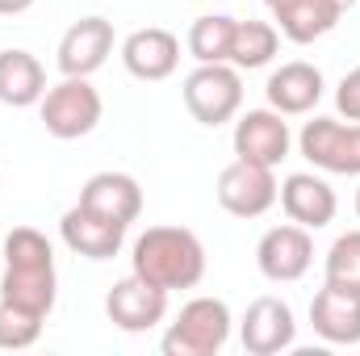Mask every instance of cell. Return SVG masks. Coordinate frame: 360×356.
<instances>
[{
  "mask_svg": "<svg viewBox=\"0 0 360 356\" xmlns=\"http://www.w3.org/2000/svg\"><path fill=\"white\" fill-rule=\"evenodd\" d=\"M105 314L122 331H151L168 314V289H160V285H151V281H143V276L130 272V276H122L109 289Z\"/></svg>",
  "mask_w": 360,
  "mask_h": 356,
  "instance_id": "52a82bcc",
  "label": "cell"
},
{
  "mask_svg": "<svg viewBox=\"0 0 360 356\" xmlns=\"http://www.w3.org/2000/svg\"><path fill=\"white\" fill-rule=\"evenodd\" d=\"M281 205H285L289 222H297L306 231H319V227H327L335 218V205L340 201H335V189L323 177L293 172V177H285V184H281Z\"/></svg>",
  "mask_w": 360,
  "mask_h": 356,
  "instance_id": "2e32d148",
  "label": "cell"
},
{
  "mask_svg": "<svg viewBox=\"0 0 360 356\" xmlns=\"http://www.w3.org/2000/svg\"><path fill=\"white\" fill-rule=\"evenodd\" d=\"M264 4L272 8V17L281 21V34H285L289 42H297V46L323 38V34L335 30V21H340V13H335L327 0H264Z\"/></svg>",
  "mask_w": 360,
  "mask_h": 356,
  "instance_id": "d6986e66",
  "label": "cell"
},
{
  "mask_svg": "<svg viewBox=\"0 0 360 356\" xmlns=\"http://www.w3.org/2000/svg\"><path fill=\"white\" fill-rule=\"evenodd\" d=\"M269 105L281 113V117H293V113H310L323 96V72L314 63H281L269 76Z\"/></svg>",
  "mask_w": 360,
  "mask_h": 356,
  "instance_id": "e0dca14e",
  "label": "cell"
},
{
  "mask_svg": "<svg viewBox=\"0 0 360 356\" xmlns=\"http://www.w3.org/2000/svg\"><path fill=\"white\" fill-rule=\"evenodd\" d=\"M122 63L134 80H168L180 63V42L172 30H160V25H147V30H134L126 42H122Z\"/></svg>",
  "mask_w": 360,
  "mask_h": 356,
  "instance_id": "30bf717a",
  "label": "cell"
},
{
  "mask_svg": "<svg viewBox=\"0 0 360 356\" xmlns=\"http://www.w3.org/2000/svg\"><path fill=\"white\" fill-rule=\"evenodd\" d=\"M256 265L276 285L302 281L310 272V265H314V239H310V231L297 227V222L272 227L269 235L260 239V248H256Z\"/></svg>",
  "mask_w": 360,
  "mask_h": 356,
  "instance_id": "ba28073f",
  "label": "cell"
},
{
  "mask_svg": "<svg viewBox=\"0 0 360 356\" xmlns=\"http://www.w3.org/2000/svg\"><path fill=\"white\" fill-rule=\"evenodd\" d=\"M80 205L92 210V214H101V218H109V222L130 227L143 214V189H139V180L126 177V172H96L80 189Z\"/></svg>",
  "mask_w": 360,
  "mask_h": 356,
  "instance_id": "9a60e30c",
  "label": "cell"
},
{
  "mask_svg": "<svg viewBox=\"0 0 360 356\" xmlns=\"http://www.w3.org/2000/svg\"><path fill=\"white\" fill-rule=\"evenodd\" d=\"M335 109L348 117V122H360V68H352L340 89H335Z\"/></svg>",
  "mask_w": 360,
  "mask_h": 356,
  "instance_id": "484cf974",
  "label": "cell"
},
{
  "mask_svg": "<svg viewBox=\"0 0 360 356\" xmlns=\"http://www.w3.org/2000/svg\"><path fill=\"white\" fill-rule=\"evenodd\" d=\"M109 55H113V25L105 17H84L59 42V72L63 76H92L96 68H105Z\"/></svg>",
  "mask_w": 360,
  "mask_h": 356,
  "instance_id": "5bb4252c",
  "label": "cell"
},
{
  "mask_svg": "<svg viewBox=\"0 0 360 356\" xmlns=\"http://www.w3.org/2000/svg\"><path fill=\"white\" fill-rule=\"evenodd\" d=\"M231 340V310L222 298H193L172 331L164 336V356H214Z\"/></svg>",
  "mask_w": 360,
  "mask_h": 356,
  "instance_id": "7a4b0ae2",
  "label": "cell"
},
{
  "mask_svg": "<svg viewBox=\"0 0 360 356\" xmlns=\"http://www.w3.org/2000/svg\"><path fill=\"white\" fill-rule=\"evenodd\" d=\"M356 214H360V189H356Z\"/></svg>",
  "mask_w": 360,
  "mask_h": 356,
  "instance_id": "f1b7e54d",
  "label": "cell"
},
{
  "mask_svg": "<svg viewBox=\"0 0 360 356\" xmlns=\"http://www.w3.org/2000/svg\"><path fill=\"white\" fill-rule=\"evenodd\" d=\"M302 155L335 177H360V122H335V117H314L297 134Z\"/></svg>",
  "mask_w": 360,
  "mask_h": 356,
  "instance_id": "5b68a950",
  "label": "cell"
},
{
  "mask_svg": "<svg viewBox=\"0 0 360 356\" xmlns=\"http://www.w3.org/2000/svg\"><path fill=\"white\" fill-rule=\"evenodd\" d=\"M327 281L360 289V231H348V235H340L331 243V252H327Z\"/></svg>",
  "mask_w": 360,
  "mask_h": 356,
  "instance_id": "d4e9b609",
  "label": "cell"
},
{
  "mask_svg": "<svg viewBox=\"0 0 360 356\" xmlns=\"http://www.w3.org/2000/svg\"><path fill=\"white\" fill-rule=\"evenodd\" d=\"M281 197V184L272 177L269 164H252V160H235L218 172V205L235 218H260L269 214Z\"/></svg>",
  "mask_w": 360,
  "mask_h": 356,
  "instance_id": "8992f818",
  "label": "cell"
},
{
  "mask_svg": "<svg viewBox=\"0 0 360 356\" xmlns=\"http://www.w3.org/2000/svg\"><path fill=\"white\" fill-rule=\"evenodd\" d=\"M42 323H46L42 314H30V310H21V306H13V302H4V298H0V348L17 352V348L38 344Z\"/></svg>",
  "mask_w": 360,
  "mask_h": 356,
  "instance_id": "cb8c5ba5",
  "label": "cell"
},
{
  "mask_svg": "<svg viewBox=\"0 0 360 356\" xmlns=\"http://www.w3.org/2000/svg\"><path fill=\"white\" fill-rule=\"evenodd\" d=\"M327 4H331V8H335V13H340V17H344V13H348V8H352V4H356V0H327Z\"/></svg>",
  "mask_w": 360,
  "mask_h": 356,
  "instance_id": "83f0119b",
  "label": "cell"
},
{
  "mask_svg": "<svg viewBox=\"0 0 360 356\" xmlns=\"http://www.w3.org/2000/svg\"><path fill=\"white\" fill-rule=\"evenodd\" d=\"M310 323L327 344H360V289L327 281L310 302Z\"/></svg>",
  "mask_w": 360,
  "mask_h": 356,
  "instance_id": "7c38bea8",
  "label": "cell"
},
{
  "mask_svg": "<svg viewBox=\"0 0 360 356\" xmlns=\"http://www.w3.org/2000/svg\"><path fill=\"white\" fill-rule=\"evenodd\" d=\"M34 0H0V17H17V13H25Z\"/></svg>",
  "mask_w": 360,
  "mask_h": 356,
  "instance_id": "4316f807",
  "label": "cell"
},
{
  "mask_svg": "<svg viewBox=\"0 0 360 356\" xmlns=\"http://www.w3.org/2000/svg\"><path fill=\"white\" fill-rule=\"evenodd\" d=\"M4 265L13 268H42L55 265V252H51V239L34 227H13L8 239H4Z\"/></svg>",
  "mask_w": 360,
  "mask_h": 356,
  "instance_id": "603a6c76",
  "label": "cell"
},
{
  "mask_svg": "<svg viewBox=\"0 0 360 356\" xmlns=\"http://www.w3.org/2000/svg\"><path fill=\"white\" fill-rule=\"evenodd\" d=\"M231 38H235V21L231 17H197L188 30V55L197 63H231Z\"/></svg>",
  "mask_w": 360,
  "mask_h": 356,
  "instance_id": "7402d4cb",
  "label": "cell"
},
{
  "mask_svg": "<svg viewBox=\"0 0 360 356\" xmlns=\"http://www.w3.org/2000/svg\"><path fill=\"white\" fill-rule=\"evenodd\" d=\"M59 235H63V243H68L76 256H84V260H113V256L122 252L126 227H122V222H109V218H101V214H92L84 205H72V210L63 214V222H59Z\"/></svg>",
  "mask_w": 360,
  "mask_h": 356,
  "instance_id": "4fadbf2b",
  "label": "cell"
},
{
  "mask_svg": "<svg viewBox=\"0 0 360 356\" xmlns=\"http://www.w3.org/2000/svg\"><path fill=\"white\" fill-rule=\"evenodd\" d=\"M46 96V68L30 51H0V101L30 109Z\"/></svg>",
  "mask_w": 360,
  "mask_h": 356,
  "instance_id": "ac0fdd59",
  "label": "cell"
},
{
  "mask_svg": "<svg viewBox=\"0 0 360 356\" xmlns=\"http://www.w3.org/2000/svg\"><path fill=\"white\" fill-rule=\"evenodd\" d=\"M42 105V126L55 139H84L101 122V92L89 84V76H63L55 89H46Z\"/></svg>",
  "mask_w": 360,
  "mask_h": 356,
  "instance_id": "3957f363",
  "label": "cell"
},
{
  "mask_svg": "<svg viewBox=\"0 0 360 356\" xmlns=\"http://www.w3.org/2000/svg\"><path fill=\"white\" fill-rule=\"evenodd\" d=\"M293 336H297V323H293L289 302H281V298H256L243 314V327H239L243 352L252 356L285 352V348H293Z\"/></svg>",
  "mask_w": 360,
  "mask_h": 356,
  "instance_id": "9c48e42d",
  "label": "cell"
},
{
  "mask_svg": "<svg viewBox=\"0 0 360 356\" xmlns=\"http://www.w3.org/2000/svg\"><path fill=\"white\" fill-rule=\"evenodd\" d=\"M235 155L269 168H276L289 155V126L281 122L276 109H248L235 122Z\"/></svg>",
  "mask_w": 360,
  "mask_h": 356,
  "instance_id": "8fae6325",
  "label": "cell"
},
{
  "mask_svg": "<svg viewBox=\"0 0 360 356\" xmlns=\"http://www.w3.org/2000/svg\"><path fill=\"white\" fill-rule=\"evenodd\" d=\"M0 298L30 310V314H51L55 306V265L42 268H13L4 265V281H0Z\"/></svg>",
  "mask_w": 360,
  "mask_h": 356,
  "instance_id": "ffe728a7",
  "label": "cell"
},
{
  "mask_svg": "<svg viewBox=\"0 0 360 356\" xmlns=\"http://www.w3.org/2000/svg\"><path fill=\"white\" fill-rule=\"evenodd\" d=\"M184 105L201 126H222L243 105V80L231 63H201L184 80Z\"/></svg>",
  "mask_w": 360,
  "mask_h": 356,
  "instance_id": "277c9868",
  "label": "cell"
},
{
  "mask_svg": "<svg viewBox=\"0 0 360 356\" xmlns=\"http://www.w3.org/2000/svg\"><path fill=\"white\" fill-rule=\"evenodd\" d=\"M281 46V30L269 25V21H235V38H231V63L239 72H256L272 63Z\"/></svg>",
  "mask_w": 360,
  "mask_h": 356,
  "instance_id": "44dd1931",
  "label": "cell"
},
{
  "mask_svg": "<svg viewBox=\"0 0 360 356\" xmlns=\"http://www.w3.org/2000/svg\"><path fill=\"white\" fill-rule=\"evenodd\" d=\"M134 276L160 285V289H193L205 276V248L184 227H147L134 239Z\"/></svg>",
  "mask_w": 360,
  "mask_h": 356,
  "instance_id": "6da1fadb",
  "label": "cell"
}]
</instances>
